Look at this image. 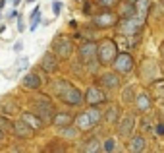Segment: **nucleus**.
Here are the masks:
<instances>
[{
    "instance_id": "1",
    "label": "nucleus",
    "mask_w": 164,
    "mask_h": 153,
    "mask_svg": "<svg viewBox=\"0 0 164 153\" xmlns=\"http://www.w3.org/2000/svg\"><path fill=\"white\" fill-rule=\"evenodd\" d=\"M54 91H56V95L62 99L66 105H69V107H81L83 101H85V97L81 95L79 89H77L75 85H72L69 81H66V80L56 81L54 84Z\"/></svg>"
},
{
    "instance_id": "2",
    "label": "nucleus",
    "mask_w": 164,
    "mask_h": 153,
    "mask_svg": "<svg viewBox=\"0 0 164 153\" xmlns=\"http://www.w3.org/2000/svg\"><path fill=\"white\" fill-rule=\"evenodd\" d=\"M31 107L35 110L37 116H41V120L44 124H52V118H54V105L52 101L47 97V95H41V97H35V101H31Z\"/></svg>"
},
{
    "instance_id": "3",
    "label": "nucleus",
    "mask_w": 164,
    "mask_h": 153,
    "mask_svg": "<svg viewBox=\"0 0 164 153\" xmlns=\"http://www.w3.org/2000/svg\"><path fill=\"white\" fill-rule=\"evenodd\" d=\"M118 52H120V49H118V43L112 39H102L100 43H98V62H100L102 66H108L112 64L114 58L118 56Z\"/></svg>"
},
{
    "instance_id": "4",
    "label": "nucleus",
    "mask_w": 164,
    "mask_h": 153,
    "mask_svg": "<svg viewBox=\"0 0 164 153\" xmlns=\"http://www.w3.org/2000/svg\"><path fill=\"white\" fill-rule=\"evenodd\" d=\"M118 22H120V16L114 14L112 8H102L98 14L93 16V23H95V27H98V29L114 27V25H118Z\"/></svg>"
},
{
    "instance_id": "5",
    "label": "nucleus",
    "mask_w": 164,
    "mask_h": 153,
    "mask_svg": "<svg viewBox=\"0 0 164 153\" xmlns=\"http://www.w3.org/2000/svg\"><path fill=\"white\" fill-rule=\"evenodd\" d=\"M52 51L56 52V56H58L60 60H69L73 56V52H75V49H73V43L68 39V37L58 35L54 41H52Z\"/></svg>"
},
{
    "instance_id": "6",
    "label": "nucleus",
    "mask_w": 164,
    "mask_h": 153,
    "mask_svg": "<svg viewBox=\"0 0 164 153\" xmlns=\"http://www.w3.org/2000/svg\"><path fill=\"white\" fill-rule=\"evenodd\" d=\"M143 19H139L137 16H131V18H122V22H118V31L120 33H124V35H128V37H133V35H137L139 31H141V27H143Z\"/></svg>"
},
{
    "instance_id": "7",
    "label": "nucleus",
    "mask_w": 164,
    "mask_h": 153,
    "mask_svg": "<svg viewBox=\"0 0 164 153\" xmlns=\"http://www.w3.org/2000/svg\"><path fill=\"white\" fill-rule=\"evenodd\" d=\"M112 66H114V70H116L118 74H129L131 70L135 68V60H133V56H131L128 51H120L118 56L114 58Z\"/></svg>"
},
{
    "instance_id": "8",
    "label": "nucleus",
    "mask_w": 164,
    "mask_h": 153,
    "mask_svg": "<svg viewBox=\"0 0 164 153\" xmlns=\"http://www.w3.org/2000/svg\"><path fill=\"white\" fill-rule=\"evenodd\" d=\"M98 43L95 41H87V43H83L79 47V51H77V56H79V60L83 62V64H89V62L97 60L98 58Z\"/></svg>"
},
{
    "instance_id": "9",
    "label": "nucleus",
    "mask_w": 164,
    "mask_h": 153,
    "mask_svg": "<svg viewBox=\"0 0 164 153\" xmlns=\"http://www.w3.org/2000/svg\"><path fill=\"white\" fill-rule=\"evenodd\" d=\"M106 101V95L102 91L100 87H97V85H89L87 91H85V103L91 107H98L100 103Z\"/></svg>"
},
{
    "instance_id": "10",
    "label": "nucleus",
    "mask_w": 164,
    "mask_h": 153,
    "mask_svg": "<svg viewBox=\"0 0 164 153\" xmlns=\"http://www.w3.org/2000/svg\"><path fill=\"white\" fill-rule=\"evenodd\" d=\"M12 134L16 136V138H19V140H31L33 136H35V130L27 124L25 120H18V122H14V128H12Z\"/></svg>"
},
{
    "instance_id": "11",
    "label": "nucleus",
    "mask_w": 164,
    "mask_h": 153,
    "mask_svg": "<svg viewBox=\"0 0 164 153\" xmlns=\"http://www.w3.org/2000/svg\"><path fill=\"white\" fill-rule=\"evenodd\" d=\"M135 128V114H126L124 118H120L118 122V134L120 138H131V132Z\"/></svg>"
},
{
    "instance_id": "12",
    "label": "nucleus",
    "mask_w": 164,
    "mask_h": 153,
    "mask_svg": "<svg viewBox=\"0 0 164 153\" xmlns=\"http://www.w3.org/2000/svg\"><path fill=\"white\" fill-rule=\"evenodd\" d=\"M58 62H60V58L56 56V52L48 51V52H44L43 58H41V68L47 74H54L56 70H58Z\"/></svg>"
},
{
    "instance_id": "13",
    "label": "nucleus",
    "mask_w": 164,
    "mask_h": 153,
    "mask_svg": "<svg viewBox=\"0 0 164 153\" xmlns=\"http://www.w3.org/2000/svg\"><path fill=\"white\" fill-rule=\"evenodd\" d=\"M120 76H118V72L114 70V72H104L100 76V87L104 89H110V91H114V89L120 87Z\"/></svg>"
},
{
    "instance_id": "14",
    "label": "nucleus",
    "mask_w": 164,
    "mask_h": 153,
    "mask_svg": "<svg viewBox=\"0 0 164 153\" xmlns=\"http://www.w3.org/2000/svg\"><path fill=\"white\" fill-rule=\"evenodd\" d=\"M41 85H43V78H41L37 72L25 74L23 80H21V87L29 89V91H37V89H41Z\"/></svg>"
},
{
    "instance_id": "15",
    "label": "nucleus",
    "mask_w": 164,
    "mask_h": 153,
    "mask_svg": "<svg viewBox=\"0 0 164 153\" xmlns=\"http://www.w3.org/2000/svg\"><path fill=\"white\" fill-rule=\"evenodd\" d=\"M75 126L79 128V130H91V128H95V124H93V120H91V114H89V110H85V113H81V114H77L75 116Z\"/></svg>"
},
{
    "instance_id": "16",
    "label": "nucleus",
    "mask_w": 164,
    "mask_h": 153,
    "mask_svg": "<svg viewBox=\"0 0 164 153\" xmlns=\"http://www.w3.org/2000/svg\"><path fill=\"white\" fill-rule=\"evenodd\" d=\"M21 118L29 124L35 132H37V130H43V128H44V122L41 120V116H37L35 113H21Z\"/></svg>"
},
{
    "instance_id": "17",
    "label": "nucleus",
    "mask_w": 164,
    "mask_h": 153,
    "mask_svg": "<svg viewBox=\"0 0 164 153\" xmlns=\"http://www.w3.org/2000/svg\"><path fill=\"white\" fill-rule=\"evenodd\" d=\"M73 120H75V116H73L72 113H58L54 114V118H52V124L58 128H64V126H69Z\"/></svg>"
},
{
    "instance_id": "18",
    "label": "nucleus",
    "mask_w": 164,
    "mask_h": 153,
    "mask_svg": "<svg viewBox=\"0 0 164 153\" xmlns=\"http://www.w3.org/2000/svg\"><path fill=\"white\" fill-rule=\"evenodd\" d=\"M149 10H151V0H135V16H137L139 19L145 22Z\"/></svg>"
},
{
    "instance_id": "19",
    "label": "nucleus",
    "mask_w": 164,
    "mask_h": 153,
    "mask_svg": "<svg viewBox=\"0 0 164 153\" xmlns=\"http://www.w3.org/2000/svg\"><path fill=\"white\" fill-rule=\"evenodd\" d=\"M147 149V140L143 136H133L129 138V151L139 153V151H145Z\"/></svg>"
},
{
    "instance_id": "20",
    "label": "nucleus",
    "mask_w": 164,
    "mask_h": 153,
    "mask_svg": "<svg viewBox=\"0 0 164 153\" xmlns=\"http://www.w3.org/2000/svg\"><path fill=\"white\" fill-rule=\"evenodd\" d=\"M135 105H137V109L141 110V113H145V110H149L151 107H153V97H151L149 93H141L135 99Z\"/></svg>"
},
{
    "instance_id": "21",
    "label": "nucleus",
    "mask_w": 164,
    "mask_h": 153,
    "mask_svg": "<svg viewBox=\"0 0 164 153\" xmlns=\"http://www.w3.org/2000/svg\"><path fill=\"white\" fill-rule=\"evenodd\" d=\"M102 149V143L98 138H89L87 142L83 143V151L85 153H95V151H100Z\"/></svg>"
},
{
    "instance_id": "22",
    "label": "nucleus",
    "mask_w": 164,
    "mask_h": 153,
    "mask_svg": "<svg viewBox=\"0 0 164 153\" xmlns=\"http://www.w3.org/2000/svg\"><path fill=\"white\" fill-rule=\"evenodd\" d=\"M104 120L108 122V124H116V122H120V109H118L116 105L108 107V110L104 113Z\"/></svg>"
},
{
    "instance_id": "23",
    "label": "nucleus",
    "mask_w": 164,
    "mask_h": 153,
    "mask_svg": "<svg viewBox=\"0 0 164 153\" xmlns=\"http://www.w3.org/2000/svg\"><path fill=\"white\" fill-rule=\"evenodd\" d=\"M151 97L158 99V101H164V80H158V81H154V84H153Z\"/></svg>"
},
{
    "instance_id": "24",
    "label": "nucleus",
    "mask_w": 164,
    "mask_h": 153,
    "mask_svg": "<svg viewBox=\"0 0 164 153\" xmlns=\"http://www.w3.org/2000/svg\"><path fill=\"white\" fill-rule=\"evenodd\" d=\"M2 113L4 114H10V116H12V114H19V105L16 101H12V99H8V101L2 105Z\"/></svg>"
},
{
    "instance_id": "25",
    "label": "nucleus",
    "mask_w": 164,
    "mask_h": 153,
    "mask_svg": "<svg viewBox=\"0 0 164 153\" xmlns=\"http://www.w3.org/2000/svg\"><path fill=\"white\" fill-rule=\"evenodd\" d=\"M100 12V4H95V2H83V14H87V16H95Z\"/></svg>"
},
{
    "instance_id": "26",
    "label": "nucleus",
    "mask_w": 164,
    "mask_h": 153,
    "mask_svg": "<svg viewBox=\"0 0 164 153\" xmlns=\"http://www.w3.org/2000/svg\"><path fill=\"white\" fill-rule=\"evenodd\" d=\"M135 16V4H126L120 8V18H131Z\"/></svg>"
},
{
    "instance_id": "27",
    "label": "nucleus",
    "mask_w": 164,
    "mask_h": 153,
    "mask_svg": "<svg viewBox=\"0 0 164 153\" xmlns=\"http://www.w3.org/2000/svg\"><path fill=\"white\" fill-rule=\"evenodd\" d=\"M0 128H2V130L4 132H12V128H14V122H10V120H8V114H0Z\"/></svg>"
},
{
    "instance_id": "28",
    "label": "nucleus",
    "mask_w": 164,
    "mask_h": 153,
    "mask_svg": "<svg viewBox=\"0 0 164 153\" xmlns=\"http://www.w3.org/2000/svg\"><path fill=\"white\" fill-rule=\"evenodd\" d=\"M122 99H124V103L135 101V99H133V87H131V85H126V87H124V91H122Z\"/></svg>"
},
{
    "instance_id": "29",
    "label": "nucleus",
    "mask_w": 164,
    "mask_h": 153,
    "mask_svg": "<svg viewBox=\"0 0 164 153\" xmlns=\"http://www.w3.org/2000/svg\"><path fill=\"white\" fill-rule=\"evenodd\" d=\"M102 149H104L106 153H112V151H116L118 149V143H116V140H106L104 143H102Z\"/></svg>"
},
{
    "instance_id": "30",
    "label": "nucleus",
    "mask_w": 164,
    "mask_h": 153,
    "mask_svg": "<svg viewBox=\"0 0 164 153\" xmlns=\"http://www.w3.org/2000/svg\"><path fill=\"white\" fill-rule=\"evenodd\" d=\"M98 4L102 8H114L116 4H120V0H98Z\"/></svg>"
},
{
    "instance_id": "31",
    "label": "nucleus",
    "mask_w": 164,
    "mask_h": 153,
    "mask_svg": "<svg viewBox=\"0 0 164 153\" xmlns=\"http://www.w3.org/2000/svg\"><path fill=\"white\" fill-rule=\"evenodd\" d=\"M60 10H62V2L54 0V2H52V14H54V16H60Z\"/></svg>"
},
{
    "instance_id": "32",
    "label": "nucleus",
    "mask_w": 164,
    "mask_h": 153,
    "mask_svg": "<svg viewBox=\"0 0 164 153\" xmlns=\"http://www.w3.org/2000/svg\"><path fill=\"white\" fill-rule=\"evenodd\" d=\"M157 134H158V136H164V124H162V122L157 126Z\"/></svg>"
},
{
    "instance_id": "33",
    "label": "nucleus",
    "mask_w": 164,
    "mask_h": 153,
    "mask_svg": "<svg viewBox=\"0 0 164 153\" xmlns=\"http://www.w3.org/2000/svg\"><path fill=\"white\" fill-rule=\"evenodd\" d=\"M18 29L23 31V18H19V23H18Z\"/></svg>"
},
{
    "instance_id": "34",
    "label": "nucleus",
    "mask_w": 164,
    "mask_h": 153,
    "mask_svg": "<svg viewBox=\"0 0 164 153\" xmlns=\"http://www.w3.org/2000/svg\"><path fill=\"white\" fill-rule=\"evenodd\" d=\"M2 142H4V130L0 128V143H2Z\"/></svg>"
},
{
    "instance_id": "35",
    "label": "nucleus",
    "mask_w": 164,
    "mask_h": 153,
    "mask_svg": "<svg viewBox=\"0 0 164 153\" xmlns=\"http://www.w3.org/2000/svg\"><path fill=\"white\" fill-rule=\"evenodd\" d=\"M4 4H6V0H0V10L4 8Z\"/></svg>"
},
{
    "instance_id": "36",
    "label": "nucleus",
    "mask_w": 164,
    "mask_h": 153,
    "mask_svg": "<svg viewBox=\"0 0 164 153\" xmlns=\"http://www.w3.org/2000/svg\"><path fill=\"white\" fill-rule=\"evenodd\" d=\"M14 4H16V6H18V4H19V0H14Z\"/></svg>"
},
{
    "instance_id": "37",
    "label": "nucleus",
    "mask_w": 164,
    "mask_h": 153,
    "mask_svg": "<svg viewBox=\"0 0 164 153\" xmlns=\"http://www.w3.org/2000/svg\"><path fill=\"white\" fill-rule=\"evenodd\" d=\"M27 2H35V0H27Z\"/></svg>"
},
{
    "instance_id": "38",
    "label": "nucleus",
    "mask_w": 164,
    "mask_h": 153,
    "mask_svg": "<svg viewBox=\"0 0 164 153\" xmlns=\"http://www.w3.org/2000/svg\"><path fill=\"white\" fill-rule=\"evenodd\" d=\"M133 2H135V0H133Z\"/></svg>"
}]
</instances>
